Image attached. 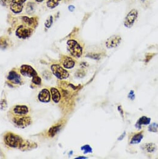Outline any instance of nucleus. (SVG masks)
Returning a JSON list of instances; mask_svg holds the SVG:
<instances>
[{"label":"nucleus","mask_w":158,"mask_h":159,"mask_svg":"<svg viewBox=\"0 0 158 159\" xmlns=\"http://www.w3.org/2000/svg\"><path fill=\"white\" fill-rule=\"evenodd\" d=\"M21 73L27 77H34L36 75H37L36 71L33 69V68L29 65H22L20 68Z\"/></svg>","instance_id":"9"},{"label":"nucleus","mask_w":158,"mask_h":159,"mask_svg":"<svg viewBox=\"0 0 158 159\" xmlns=\"http://www.w3.org/2000/svg\"><path fill=\"white\" fill-rule=\"evenodd\" d=\"M150 121H151V119L146 117L145 116L141 117L136 124V127L138 128H141V126L142 125H148L150 123Z\"/></svg>","instance_id":"14"},{"label":"nucleus","mask_w":158,"mask_h":159,"mask_svg":"<svg viewBox=\"0 0 158 159\" xmlns=\"http://www.w3.org/2000/svg\"><path fill=\"white\" fill-rule=\"evenodd\" d=\"M134 97H135V96H134V91H133V90H131V91L130 92L129 94H128V98H129V99H130L131 100L133 101V100L134 99Z\"/></svg>","instance_id":"28"},{"label":"nucleus","mask_w":158,"mask_h":159,"mask_svg":"<svg viewBox=\"0 0 158 159\" xmlns=\"http://www.w3.org/2000/svg\"><path fill=\"white\" fill-rule=\"evenodd\" d=\"M12 112L14 116H27L29 113V109L25 105H16L13 107Z\"/></svg>","instance_id":"7"},{"label":"nucleus","mask_w":158,"mask_h":159,"mask_svg":"<svg viewBox=\"0 0 158 159\" xmlns=\"http://www.w3.org/2000/svg\"><path fill=\"white\" fill-rule=\"evenodd\" d=\"M0 3H1L3 6H6L10 4V0H0Z\"/></svg>","instance_id":"27"},{"label":"nucleus","mask_w":158,"mask_h":159,"mask_svg":"<svg viewBox=\"0 0 158 159\" xmlns=\"http://www.w3.org/2000/svg\"><path fill=\"white\" fill-rule=\"evenodd\" d=\"M87 157H77V158H86Z\"/></svg>","instance_id":"33"},{"label":"nucleus","mask_w":158,"mask_h":159,"mask_svg":"<svg viewBox=\"0 0 158 159\" xmlns=\"http://www.w3.org/2000/svg\"><path fill=\"white\" fill-rule=\"evenodd\" d=\"M69 10L70 11H73L75 10V7L73 5H70L69 6Z\"/></svg>","instance_id":"29"},{"label":"nucleus","mask_w":158,"mask_h":159,"mask_svg":"<svg viewBox=\"0 0 158 159\" xmlns=\"http://www.w3.org/2000/svg\"><path fill=\"white\" fill-rule=\"evenodd\" d=\"M5 142L10 147H17L21 144V140L19 136L13 134H9L6 135Z\"/></svg>","instance_id":"4"},{"label":"nucleus","mask_w":158,"mask_h":159,"mask_svg":"<svg viewBox=\"0 0 158 159\" xmlns=\"http://www.w3.org/2000/svg\"><path fill=\"white\" fill-rule=\"evenodd\" d=\"M35 4L33 2H29L26 5V12L28 14H32L34 11Z\"/></svg>","instance_id":"21"},{"label":"nucleus","mask_w":158,"mask_h":159,"mask_svg":"<svg viewBox=\"0 0 158 159\" xmlns=\"http://www.w3.org/2000/svg\"><path fill=\"white\" fill-rule=\"evenodd\" d=\"M140 1H146V0H140Z\"/></svg>","instance_id":"34"},{"label":"nucleus","mask_w":158,"mask_h":159,"mask_svg":"<svg viewBox=\"0 0 158 159\" xmlns=\"http://www.w3.org/2000/svg\"><path fill=\"white\" fill-rule=\"evenodd\" d=\"M61 0H48L47 2V6L49 8L53 9L57 6Z\"/></svg>","instance_id":"19"},{"label":"nucleus","mask_w":158,"mask_h":159,"mask_svg":"<svg viewBox=\"0 0 158 159\" xmlns=\"http://www.w3.org/2000/svg\"><path fill=\"white\" fill-rule=\"evenodd\" d=\"M81 149L82 150H84V152L85 154L89 153V152H92V149L90 147V146L88 145H86V146L82 147Z\"/></svg>","instance_id":"24"},{"label":"nucleus","mask_w":158,"mask_h":159,"mask_svg":"<svg viewBox=\"0 0 158 159\" xmlns=\"http://www.w3.org/2000/svg\"><path fill=\"white\" fill-rule=\"evenodd\" d=\"M61 125L52 127L49 131V134H50V135L52 136V137L54 136L60 131V129H61Z\"/></svg>","instance_id":"20"},{"label":"nucleus","mask_w":158,"mask_h":159,"mask_svg":"<svg viewBox=\"0 0 158 159\" xmlns=\"http://www.w3.org/2000/svg\"><path fill=\"white\" fill-rule=\"evenodd\" d=\"M51 69L53 74L60 79H65L68 78L69 75L68 72L64 69L62 67L59 65H52L51 66Z\"/></svg>","instance_id":"6"},{"label":"nucleus","mask_w":158,"mask_h":159,"mask_svg":"<svg viewBox=\"0 0 158 159\" xmlns=\"http://www.w3.org/2000/svg\"><path fill=\"white\" fill-rule=\"evenodd\" d=\"M157 129H158V124L156 123H153L151 124L149 126V128H148L149 131L153 132H157Z\"/></svg>","instance_id":"22"},{"label":"nucleus","mask_w":158,"mask_h":159,"mask_svg":"<svg viewBox=\"0 0 158 159\" xmlns=\"http://www.w3.org/2000/svg\"><path fill=\"white\" fill-rule=\"evenodd\" d=\"M138 15V11L136 9L131 10L127 14L124 21V25L126 28H131L133 26L134 22L136 21Z\"/></svg>","instance_id":"2"},{"label":"nucleus","mask_w":158,"mask_h":159,"mask_svg":"<svg viewBox=\"0 0 158 159\" xmlns=\"http://www.w3.org/2000/svg\"><path fill=\"white\" fill-rule=\"evenodd\" d=\"M87 57L94 59L95 60H99L100 59V55L99 54H94V53H90L87 55Z\"/></svg>","instance_id":"25"},{"label":"nucleus","mask_w":158,"mask_h":159,"mask_svg":"<svg viewBox=\"0 0 158 159\" xmlns=\"http://www.w3.org/2000/svg\"><path fill=\"white\" fill-rule=\"evenodd\" d=\"M62 64L65 68H67V69H71V68H72L74 66L75 62L71 57L66 56L64 57Z\"/></svg>","instance_id":"13"},{"label":"nucleus","mask_w":158,"mask_h":159,"mask_svg":"<svg viewBox=\"0 0 158 159\" xmlns=\"http://www.w3.org/2000/svg\"><path fill=\"white\" fill-rule=\"evenodd\" d=\"M125 132H124L122 135V136H121V137H119L118 138V140H122L123 139V138L125 137Z\"/></svg>","instance_id":"31"},{"label":"nucleus","mask_w":158,"mask_h":159,"mask_svg":"<svg viewBox=\"0 0 158 159\" xmlns=\"http://www.w3.org/2000/svg\"><path fill=\"white\" fill-rule=\"evenodd\" d=\"M39 99L40 101L43 102H48L50 101V95L49 90L47 89H44L39 94Z\"/></svg>","instance_id":"12"},{"label":"nucleus","mask_w":158,"mask_h":159,"mask_svg":"<svg viewBox=\"0 0 158 159\" xmlns=\"http://www.w3.org/2000/svg\"><path fill=\"white\" fill-rule=\"evenodd\" d=\"M52 23H53V17L52 16H50L46 20V21L45 22V26H46V28H50Z\"/></svg>","instance_id":"23"},{"label":"nucleus","mask_w":158,"mask_h":159,"mask_svg":"<svg viewBox=\"0 0 158 159\" xmlns=\"http://www.w3.org/2000/svg\"><path fill=\"white\" fill-rule=\"evenodd\" d=\"M22 20L27 26H32L35 22L34 18H29L27 16L22 17Z\"/></svg>","instance_id":"18"},{"label":"nucleus","mask_w":158,"mask_h":159,"mask_svg":"<svg viewBox=\"0 0 158 159\" xmlns=\"http://www.w3.org/2000/svg\"><path fill=\"white\" fill-rule=\"evenodd\" d=\"M33 31V29L30 28L29 26L21 25L17 29L16 34L19 38L26 39L32 34Z\"/></svg>","instance_id":"5"},{"label":"nucleus","mask_w":158,"mask_h":159,"mask_svg":"<svg viewBox=\"0 0 158 159\" xmlns=\"http://www.w3.org/2000/svg\"><path fill=\"white\" fill-rule=\"evenodd\" d=\"M33 82L36 84L39 85L41 82V79L39 76H37V75H36V76L33 77Z\"/></svg>","instance_id":"26"},{"label":"nucleus","mask_w":158,"mask_h":159,"mask_svg":"<svg viewBox=\"0 0 158 159\" xmlns=\"http://www.w3.org/2000/svg\"><path fill=\"white\" fill-rule=\"evenodd\" d=\"M67 46L70 54L75 57H80L82 54V48L76 41L70 40L67 41Z\"/></svg>","instance_id":"1"},{"label":"nucleus","mask_w":158,"mask_h":159,"mask_svg":"<svg viewBox=\"0 0 158 159\" xmlns=\"http://www.w3.org/2000/svg\"><path fill=\"white\" fill-rule=\"evenodd\" d=\"M7 79H8L10 82H13V84H20L21 82V78L20 75L15 71L10 72L8 76H7Z\"/></svg>","instance_id":"11"},{"label":"nucleus","mask_w":158,"mask_h":159,"mask_svg":"<svg viewBox=\"0 0 158 159\" xmlns=\"http://www.w3.org/2000/svg\"><path fill=\"white\" fill-rule=\"evenodd\" d=\"M142 148L143 150H146L148 152H153L156 150L157 147L155 144L152 143H145V144L142 145Z\"/></svg>","instance_id":"17"},{"label":"nucleus","mask_w":158,"mask_h":159,"mask_svg":"<svg viewBox=\"0 0 158 159\" xmlns=\"http://www.w3.org/2000/svg\"><path fill=\"white\" fill-rule=\"evenodd\" d=\"M12 120L13 121V122L15 125H16L19 127L23 128L30 124V122H31V118L27 116H14V117Z\"/></svg>","instance_id":"3"},{"label":"nucleus","mask_w":158,"mask_h":159,"mask_svg":"<svg viewBox=\"0 0 158 159\" xmlns=\"http://www.w3.org/2000/svg\"><path fill=\"white\" fill-rule=\"evenodd\" d=\"M26 0H11V10L14 13H19L23 9V4Z\"/></svg>","instance_id":"8"},{"label":"nucleus","mask_w":158,"mask_h":159,"mask_svg":"<svg viewBox=\"0 0 158 159\" xmlns=\"http://www.w3.org/2000/svg\"><path fill=\"white\" fill-rule=\"evenodd\" d=\"M36 1L37 2H42L44 0H36Z\"/></svg>","instance_id":"32"},{"label":"nucleus","mask_w":158,"mask_h":159,"mask_svg":"<svg viewBox=\"0 0 158 159\" xmlns=\"http://www.w3.org/2000/svg\"><path fill=\"white\" fill-rule=\"evenodd\" d=\"M118 110H119L120 112H121V114L122 115V116H123V110H122V107H121V106H119V107H118Z\"/></svg>","instance_id":"30"},{"label":"nucleus","mask_w":158,"mask_h":159,"mask_svg":"<svg viewBox=\"0 0 158 159\" xmlns=\"http://www.w3.org/2000/svg\"><path fill=\"white\" fill-rule=\"evenodd\" d=\"M50 90H51L52 100L56 103L59 102L60 99H61V94H60L59 90L56 88H51Z\"/></svg>","instance_id":"16"},{"label":"nucleus","mask_w":158,"mask_h":159,"mask_svg":"<svg viewBox=\"0 0 158 159\" xmlns=\"http://www.w3.org/2000/svg\"><path fill=\"white\" fill-rule=\"evenodd\" d=\"M122 41L121 37L118 35L112 36L107 40L106 46L108 48H113L117 47Z\"/></svg>","instance_id":"10"},{"label":"nucleus","mask_w":158,"mask_h":159,"mask_svg":"<svg viewBox=\"0 0 158 159\" xmlns=\"http://www.w3.org/2000/svg\"><path fill=\"white\" fill-rule=\"evenodd\" d=\"M142 138H143L142 132H139L133 136V137L131 138L130 141V143L131 144H136V143H139L141 141Z\"/></svg>","instance_id":"15"}]
</instances>
